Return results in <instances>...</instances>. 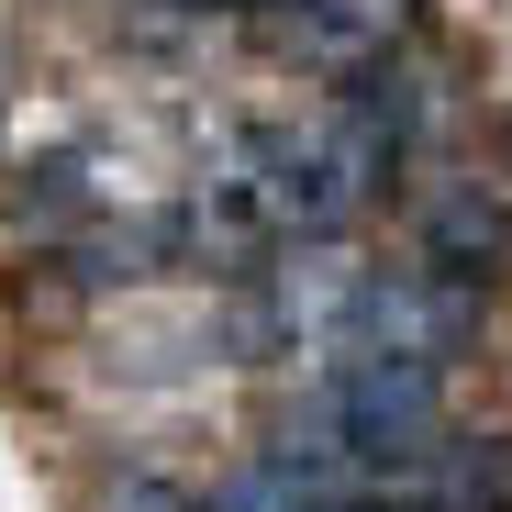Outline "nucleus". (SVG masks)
<instances>
[{"mask_svg": "<svg viewBox=\"0 0 512 512\" xmlns=\"http://www.w3.org/2000/svg\"><path fill=\"white\" fill-rule=\"evenodd\" d=\"M401 501L412 512H512V435H468L457 423V435L401 479Z\"/></svg>", "mask_w": 512, "mask_h": 512, "instance_id": "nucleus-6", "label": "nucleus"}, {"mask_svg": "<svg viewBox=\"0 0 512 512\" xmlns=\"http://www.w3.org/2000/svg\"><path fill=\"white\" fill-rule=\"evenodd\" d=\"M412 256L446 268V279H468V290H501L512 279V179L501 167H423Z\"/></svg>", "mask_w": 512, "mask_h": 512, "instance_id": "nucleus-4", "label": "nucleus"}, {"mask_svg": "<svg viewBox=\"0 0 512 512\" xmlns=\"http://www.w3.org/2000/svg\"><path fill=\"white\" fill-rule=\"evenodd\" d=\"M201 490H179V479H167V468H123L112 490H101V512H190Z\"/></svg>", "mask_w": 512, "mask_h": 512, "instance_id": "nucleus-8", "label": "nucleus"}, {"mask_svg": "<svg viewBox=\"0 0 512 512\" xmlns=\"http://www.w3.org/2000/svg\"><path fill=\"white\" fill-rule=\"evenodd\" d=\"M212 12H223V23H245V34H256V23H279V12H290V0H212Z\"/></svg>", "mask_w": 512, "mask_h": 512, "instance_id": "nucleus-9", "label": "nucleus"}, {"mask_svg": "<svg viewBox=\"0 0 512 512\" xmlns=\"http://www.w3.org/2000/svg\"><path fill=\"white\" fill-rule=\"evenodd\" d=\"M268 67H290L301 90H357L368 67L423 45V0H290L279 23H256Z\"/></svg>", "mask_w": 512, "mask_h": 512, "instance_id": "nucleus-3", "label": "nucleus"}, {"mask_svg": "<svg viewBox=\"0 0 512 512\" xmlns=\"http://www.w3.org/2000/svg\"><path fill=\"white\" fill-rule=\"evenodd\" d=\"M334 101H346L401 167H423V156H435V134L457 123V90H446V56H435V45H401L390 67H368L357 90H334Z\"/></svg>", "mask_w": 512, "mask_h": 512, "instance_id": "nucleus-5", "label": "nucleus"}, {"mask_svg": "<svg viewBox=\"0 0 512 512\" xmlns=\"http://www.w3.org/2000/svg\"><path fill=\"white\" fill-rule=\"evenodd\" d=\"M346 346L357 357H423V368H468L490 346V290L423 268V256H401V268H368L357 279V312H346Z\"/></svg>", "mask_w": 512, "mask_h": 512, "instance_id": "nucleus-2", "label": "nucleus"}, {"mask_svg": "<svg viewBox=\"0 0 512 512\" xmlns=\"http://www.w3.org/2000/svg\"><path fill=\"white\" fill-rule=\"evenodd\" d=\"M223 156H234V179H245L256 223H268L279 245H346V234L390 201V179H401V156H390L346 101H323V112H279V123H245Z\"/></svg>", "mask_w": 512, "mask_h": 512, "instance_id": "nucleus-1", "label": "nucleus"}, {"mask_svg": "<svg viewBox=\"0 0 512 512\" xmlns=\"http://www.w3.org/2000/svg\"><path fill=\"white\" fill-rule=\"evenodd\" d=\"M334 490H312L301 468H279V457H245V468H223L190 512H323Z\"/></svg>", "mask_w": 512, "mask_h": 512, "instance_id": "nucleus-7", "label": "nucleus"}]
</instances>
